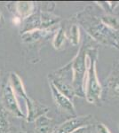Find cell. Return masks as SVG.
I'll list each match as a JSON object with an SVG mask.
<instances>
[{
    "mask_svg": "<svg viewBox=\"0 0 119 133\" xmlns=\"http://www.w3.org/2000/svg\"><path fill=\"white\" fill-rule=\"evenodd\" d=\"M98 51L89 49L86 53V76L84 81V95L88 102L97 104L101 95V86L96 73V59Z\"/></svg>",
    "mask_w": 119,
    "mask_h": 133,
    "instance_id": "6da1fadb",
    "label": "cell"
},
{
    "mask_svg": "<svg viewBox=\"0 0 119 133\" xmlns=\"http://www.w3.org/2000/svg\"><path fill=\"white\" fill-rule=\"evenodd\" d=\"M11 80V86H12V90H14L15 95L20 96L25 100L26 105H27L28 108V120L29 121H33V120H36L38 117L42 116L45 113L47 112V108L45 106L38 104L37 102L32 101L30 98L28 97L26 94L24 86H23L20 77L17 76L15 73H11L10 76Z\"/></svg>",
    "mask_w": 119,
    "mask_h": 133,
    "instance_id": "7a4b0ae2",
    "label": "cell"
},
{
    "mask_svg": "<svg viewBox=\"0 0 119 133\" xmlns=\"http://www.w3.org/2000/svg\"><path fill=\"white\" fill-rule=\"evenodd\" d=\"M86 53L87 50L81 48L71 63L73 76L72 87L76 94L80 97L84 96V81L86 76Z\"/></svg>",
    "mask_w": 119,
    "mask_h": 133,
    "instance_id": "3957f363",
    "label": "cell"
},
{
    "mask_svg": "<svg viewBox=\"0 0 119 133\" xmlns=\"http://www.w3.org/2000/svg\"><path fill=\"white\" fill-rule=\"evenodd\" d=\"M15 93L12 90L11 84H6L3 91V103L5 108L9 112L14 114V115L18 117L23 116V114L21 111L19 104L17 102Z\"/></svg>",
    "mask_w": 119,
    "mask_h": 133,
    "instance_id": "277c9868",
    "label": "cell"
},
{
    "mask_svg": "<svg viewBox=\"0 0 119 133\" xmlns=\"http://www.w3.org/2000/svg\"><path fill=\"white\" fill-rule=\"evenodd\" d=\"M90 120H91L90 116L73 118V119L70 120V121H67L66 123L61 124L53 133H73V131L77 130V129L89 123Z\"/></svg>",
    "mask_w": 119,
    "mask_h": 133,
    "instance_id": "5b68a950",
    "label": "cell"
},
{
    "mask_svg": "<svg viewBox=\"0 0 119 133\" xmlns=\"http://www.w3.org/2000/svg\"><path fill=\"white\" fill-rule=\"evenodd\" d=\"M50 87H51L52 94H53V99H54L56 104H57L61 109L66 111V112L70 113L73 115H76L74 106H73L72 102H71V100L70 98L68 97H66V96H65L64 94H62L60 91H58L57 88H56L52 83H50Z\"/></svg>",
    "mask_w": 119,
    "mask_h": 133,
    "instance_id": "8992f818",
    "label": "cell"
},
{
    "mask_svg": "<svg viewBox=\"0 0 119 133\" xmlns=\"http://www.w3.org/2000/svg\"><path fill=\"white\" fill-rule=\"evenodd\" d=\"M52 120L45 116H40L36 120V133H49L51 130Z\"/></svg>",
    "mask_w": 119,
    "mask_h": 133,
    "instance_id": "52a82bcc",
    "label": "cell"
},
{
    "mask_svg": "<svg viewBox=\"0 0 119 133\" xmlns=\"http://www.w3.org/2000/svg\"><path fill=\"white\" fill-rule=\"evenodd\" d=\"M17 11L21 16H28L33 9V5L29 2H20L16 5Z\"/></svg>",
    "mask_w": 119,
    "mask_h": 133,
    "instance_id": "ba28073f",
    "label": "cell"
},
{
    "mask_svg": "<svg viewBox=\"0 0 119 133\" xmlns=\"http://www.w3.org/2000/svg\"><path fill=\"white\" fill-rule=\"evenodd\" d=\"M44 36V31L42 30H31L29 32H25L22 36L23 41L25 42H32L35 40L39 39L40 37Z\"/></svg>",
    "mask_w": 119,
    "mask_h": 133,
    "instance_id": "9c48e42d",
    "label": "cell"
},
{
    "mask_svg": "<svg viewBox=\"0 0 119 133\" xmlns=\"http://www.w3.org/2000/svg\"><path fill=\"white\" fill-rule=\"evenodd\" d=\"M108 87L111 95L119 97V77H112L108 83Z\"/></svg>",
    "mask_w": 119,
    "mask_h": 133,
    "instance_id": "30bf717a",
    "label": "cell"
},
{
    "mask_svg": "<svg viewBox=\"0 0 119 133\" xmlns=\"http://www.w3.org/2000/svg\"><path fill=\"white\" fill-rule=\"evenodd\" d=\"M65 42V33L62 29H60L58 33L56 34V36L53 40V46L56 49H60V47L63 45Z\"/></svg>",
    "mask_w": 119,
    "mask_h": 133,
    "instance_id": "8fae6325",
    "label": "cell"
},
{
    "mask_svg": "<svg viewBox=\"0 0 119 133\" xmlns=\"http://www.w3.org/2000/svg\"><path fill=\"white\" fill-rule=\"evenodd\" d=\"M79 41V29L77 25H73L70 29V42L74 45L78 44Z\"/></svg>",
    "mask_w": 119,
    "mask_h": 133,
    "instance_id": "7c38bea8",
    "label": "cell"
},
{
    "mask_svg": "<svg viewBox=\"0 0 119 133\" xmlns=\"http://www.w3.org/2000/svg\"><path fill=\"white\" fill-rule=\"evenodd\" d=\"M8 121L5 119V115L0 112V133H7Z\"/></svg>",
    "mask_w": 119,
    "mask_h": 133,
    "instance_id": "4fadbf2b",
    "label": "cell"
},
{
    "mask_svg": "<svg viewBox=\"0 0 119 133\" xmlns=\"http://www.w3.org/2000/svg\"><path fill=\"white\" fill-rule=\"evenodd\" d=\"M97 133H111L103 123H99L97 125Z\"/></svg>",
    "mask_w": 119,
    "mask_h": 133,
    "instance_id": "5bb4252c",
    "label": "cell"
},
{
    "mask_svg": "<svg viewBox=\"0 0 119 133\" xmlns=\"http://www.w3.org/2000/svg\"><path fill=\"white\" fill-rule=\"evenodd\" d=\"M88 127H85V126H82L78 129H77L76 130L73 131V133H88Z\"/></svg>",
    "mask_w": 119,
    "mask_h": 133,
    "instance_id": "9a60e30c",
    "label": "cell"
},
{
    "mask_svg": "<svg viewBox=\"0 0 119 133\" xmlns=\"http://www.w3.org/2000/svg\"><path fill=\"white\" fill-rule=\"evenodd\" d=\"M0 18H1V12H0Z\"/></svg>",
    "mask_w": 119,
    "mask_h": 133,
    "instance_id": "2e32d148",
    "label": "cell"
}]
</instances>
